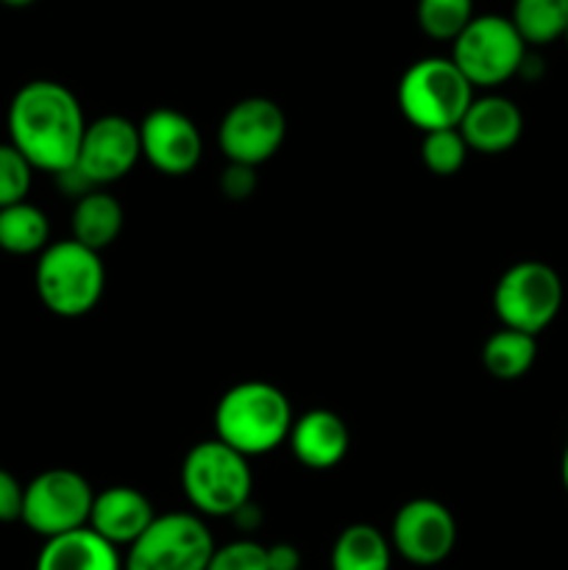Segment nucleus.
I'll return each mask as SVG.
<instances>
[{
	"label": "nucleus",
	"instance_id": "nucleus-1",
	"mask_svg": "<svg viewBox=\"0 0 568 570\" xmlns=\"http://www.w3.org/2000/svg\"><path fill=\"white\" fill-rule=\"evenodd\" d=\"M9 126V142L31 161L33 170L61 176L76 167L78 150H81L84 109L76 95L59 81L22 83L9 104L6 115Z\"/></svg>",
	"mask_w": 568,
	"mask_h": 570
},
{
	"label": "nucleus",
	"instance_id": "nucleus-2",
	"mask_svg": "<svg viewBox=\"0 0 568 570\" xmlns=\"http://www.w3.org/2000/svg\"><path fill=\"white\" fill-rule=\"evenodd\" d=\"M293 406L271 382H239L223 393L215 410L217 440L243 456L276 451L293 429Z\"/></svg>",
	"mask_w": 568,
	"mask_h": 570
},
{
	"label": "nucleus",
	"instance_id": "nucleus-3",
	"mask_svg": "<svg viewBox=\"0 0 568 570\" xmlns=\"http://www.w3.org/2000/svg\"><path fill=\"white\" fill-rule=\"evenodd\" d=\"M182 488L200 515L237 518L248 507L254 490L248 456L217 438L204 440L184 456Z\"/></svg>",
	"mask_w": 568,
	"mask_h": 570
},
{
	"label": "nucleus",
	"instance_id": "nucleus-4",
	"mask_svg": "<svg viewBox=\"0 0 568 570\" xmlns=\"http://www.w3.org/2000/svg\"><path fill=\"white\" fill-rule=\"evenodd\" d=\"M473 100V87L443 56L418 59L399 81V109L418 131L457 128Z\"/></svg>",
	"mask_w": 568,
	"mask_h": 570
},
{
	"label": "nucleus",
	"instance_id": "nucleus-5",
	"mask_svg": "<svg viewBox=\"0 0 568 570\" xmlns=\"http://www.w3.org/2000/svg\"><path fill=\"white\" fill-rule=\"evenodd\" d=\"M37 295L53 315L81 317L98 306L106 289V271L98 250L84 248L76 239L50 243L39 254Z\"/></svg>",
	"mask_w": 568,
	"mask_h": 570
},
{
	"label": "nucleus",
	"instance_id": "nucleus-6",
	"mask_svg": "<svg viewBox=\"0 0 568 570\" xmlns=\"http://www.w3.org/2000/svg\"><path fill=\"white\" fill-rule=\"evenodd\" d=\"M451 61L471 87H499L527 65V42L510 17L479 14L451 42Z\"/></svg>",
	"mask_w": 568,
	"mask_h": 570
},
{
	"label": "nucleus",
	"instance_id": "nucleus-7",
	"mask_svg": "<svg viewBox=\"0 0 568 570\" xmlns=\"http://www.w3.org/2000/svg\"><path fill=\"white\" fill-rule=\"evenodd\" d=\"M215 538L195 512L156 515L137 543L128 546L123 570H206Z\"/></svg>",
	"mask_w": 568,
	"mask_h": 570
},
{
	"label": "nucleus",
	"instance_id": "nucleus-8",
	"mask_svg": "<svg viewBox=\"0 0 568 570\" xmlns=\"http://www.w3.org/2000/svg\"><path fill=\"white\" fill-rule=\"evenodd\" d=\"M493 309L501 326L538 337L562 309V282L546 262H516L493 289Z\"/></svg>",
	"mask_w": 568,
	"mask_h": 570
},
{
	"label": "nucleus",
	"instance_id": "nucleus-9",
	"mask_svg": "<svg viewBox=\"0 0 568 570\" xmlns=\"http://www.w3.org/2000/svg\"><path fill=\"white\" fill-rule=\"evenodd\" d=\"M92 501L95 490L81 473L70 468H50L26 484L20 521L39 538H59L89 527Z\"/></svg>",
	"mask_w": 568,
	"mask_h": 570
},
{
	"label": "nucleus",
	"instance_id": "nucleus-10",
	"mask_svg": "<svg viewBox=\"0 0 568 570\" xmlns=\"http://www.w3.org/2000/svg\"><path fill=\"white\" fill-rule=\"evenodd\" d=\"M287 137V117L271 98H245L223 115L217 142L228 165L256 167L278 154Z\"/></svg>",
	"mask_w": 568,
	"mask_h": 570
},
{
	"label": "nucleus",
	"instance_id": "nucleus-11",
	"mask_svg": "<svg viewBox=\"0 0 568 570\" xmlns=\"http://www.w3.org/2000/svg\"><path fill=\"white\" fill-rule=\"evenodd\" d=\"M139 159H143L139 126H134L123 115H106L87 122L72 170L84 178L89 189H100L128 176Z\"/></svg>",
	"mask_w": 568,
	"mask_h": 570
},
{
	"label": "nucleus",
	"instance_id": "nucleus-12",
	"mask_svg": "<svg viewBox=\"0 0 568 570\" xmlns=\"http://www.w3.org/2000/svg\"><path fill=\"white\" fill-rule=\"evenodd\" d=\"M390 546L401 560L432 568L449 560L457 546V521L449 507L434 499H412L395 512Z\"/></svg>",
	"mask_w": 568,
	"mask_h": 570
},
{
	"label": "nucleus",
	"instance_id": "nucleus-13",
	"mask_svg": "<svg viewBox=\"0 0 568 570\" xmlns=\"http://www.w3.org/2000/svg\"><path fill=\"white\" fill-rule=\"evenodd\" d=\"M143 159H148L165 176H187L204 154L198 126L178 109H154L139 122Z\"/></svg>",
	"mask_w": 568,
	"mask_h": 570
},
{
	"label": "nucleus",
	"instance_id": "nucleus-14",
	"mask_svg": "<svg viewBox=\"0 0 568 570\" xmlns=\"http://www.w3.org/2000/svg\"><path fill=\"white\" fill-rule=\"evenodd\" d=\"M154 501L137 488L115 484V488L95 493L92 512H89V529L111 546H131L143 538L145 529L154 523Z\"/></svg>",
	"mask_w": 568,
	"mask_h": 570
},
{
	"label": "nucleus",
	"instance_id": "nucleus-15",
	"mask_svg": "<svg viewBox=\"0 0 568 570\" xmlns=\"http://www.w3.org/2000/svg\"><path fill=\"white\" fill-rule=\"evenodd\" d=\"M293 456L310 471H329L340 465L351 449V432L332 410H310L295 417L290 429Z\"/></svg>",
	"mask_w": 568,
	"mask_h": 570
},
{
	"label": "nucleus",
	"instance_id": "nucleus-16",
	"mask_svg": "<svg viewBox=\"0 0 568 570\" xmlns=\"http://www.w3.org/2000/svg\"><path fill=\"white\" fill-rule=\"evenodd\" d=\"M457 128H460L468 150L505 154V150H510L521 139L523 115L510 98L484 95V98L471 100L466 117H462V122Z\"/></svg>",
	"mask_w": 568,
	"mask_h": 570
},
{
	"label": "nucleus",
	"instance_id": "nucleus-17",
	"mask_svg": "<svg viewBox=\"0 0 568 570\" xmlns=\"http://www.w3.org/2000/svg\"><path fill=\"white\" fill-rule=\"evenodd\" d=\"M33 570H123L117 546L89 527L45 540Z\"/></svg>",
	"mask_w": 568,
	"mask_h": 570
},
{
	"label": "nucleus",
	"instance_id": "nucleus-18",
	"mask_svg": "<svg viewBox=\"0 0 568 570\" xmlns=\"http://www.w3.org/2000/svg\"><path fill=\"white\" fill-rule=\"evenodd\" d=\"M72 239L89 250H104L120 237L123 206L106 189H89L76 200L72 209Z\"/></svg>",
	"mask_w": 568,
	"mask_h": 570
},
{
	"label": "nucleus",
	"instance_id": "nucleus-19",
	"mask_svg": "<svg viewBox=\"0 0 568 570\" xmlns=\"http://www.w3.org/2000/svg\"><path fill=\"white\" fill-rule=\"evenodd\" d=\"M332 570H390L393 546L371 523H351L332 546Z\"/></svg>",
	"mask_w": 568,
	"mask_h": 570
},
{
	"label": "nucleus",
	"instance_id": "nucleus-20",
	"mask_svg": "<svg viewBox=\"0 0 568 570\" xmlns=\"http://www.w3.org/2000/svg\"><path fill=\"white\" fill-rule=\"evenodd\" d=\"M50 245V223L39 206L22 204L0 209V248L14 256L42 254Z\"/></svg>",
	"mask_w": 568,
	"mask_h": 570
},
{
	"label": "nucleus",
	"instance_id": "nucleus-21",
	"mask_svg": "<svg viewBox=\"0 0 568 570\" xmlns=\"http://www.w3.org/2000/svg\"><path fill=\"white\" fill-rule=\"evenodd\" d=\"M538 356V343L532 334L516 332V328H501L490 334L482 345V365L499 382H516L529 367L535 365Z\"/></svg>",
	"mask_w": 568,
	"mask_h": 570
},
{
	"label": "nucleus",
	"instance_id": "nucleus-22",
	"mask_svg": "<svg viewBox=\"0 0 568 570\" xmlns=\"http://www.w3.org/2000/svg\"><path fill=\"white\" fill-rule=\"evenodd\" d=\"M510 22L527 45H551L568 33V0H516Z\"/></svg>",
	"mask_w": 568,
	"mask_h": 570
},
{
	"label": "nucleus",
	"instance_id": "nucleus-23",
	"mask_svg": "<svg viewBox=\"0 0 568 570\" xmlns=\"http://www.w3.org/2000/svg\"><path fill=\"white\" fill-rule=\"evenodd\" d=\"M415 17L429 39L454 42L477 14H473V0H418Z\"/></svg>",
	"mask_w": 568,
	"mask_h": 570
},
{
	"label": "nucleus",
	"instance_id": "nucleus-24",
	"mask_svg": "<svg viewBox=\"0 0 568 570\" xmlns=\"http://www.w3.org/2000/svg\"><path fill=\"white\" fill-rule=\"evenodd\" d=\"M421 159L427 170L434 173V176H454L457 170H462L468 159V145L462 139L460 128L423 134Z\"/></svg>",
	"mask_w": 568,
	"mask_h": 570
},
{
	"label": "nucleus",
	"instance_id": "nucleus-25",
	"mask_svg": "<svg viewBox=\"0 0 568 570\" xmlns=\"http://www.w3.org/2000/svg\"><path fill=\"white\" fill-rule=\"evenodd\" d=\"M33 167L11 142H0V209L22 204L31 193Z\"/></svg>",
	"mask_w": 568,
	"mask_h": 570
},
{
	"label": "nucleus",
	"instance_id": "nucleus-26",
	"mask_svg": "<svg viewBox=\"0 0 568 570\" xmlns=\"http://www.w3.org/2000/svg\"><path fill=\"white\" fill-rule=\"evenodd\" d=\"M206 570H271L267 546L256 540H234V543L217 546Z\"/></svg>",
	"mask_w": 568,
	"mask_h": 570
},
{
	"label": "nucleus",
	"instance_id": "nucleus-27",
	"mask_svg": "<svg viewBox=\"0 0 568 570\" xmlns=\"http://www.w3.org/2000/svg\"><path fill=\"white\" fill-rule=\"evenodd\" d=\"M22 499H26V484H20L14 473L0 468V523L20 521Z\"/></svg>",
	"mask_w": 568,
	"mask_h": 570
},
{
	"label": "nucleus",
	"instance_id": "nucleus-28",
	"mask_svg": "<svg viewBox=\"0 0 568 570\" xmlns=\"http://www.w3.org/2000/svg\"><path fill=\"white\" fill-rule=\"evenodd\" d=\"M223 193L234 200H243L254 193L256 187V176H254V167H243V165H228V170L223 173V181H221Z\"/></svg>",
	"mask_w": 568,
	"mask_h": 570
},
{
	"label": "nucleus",
	"instance_id": "nucleus-29",
	"mask_svg": "<svg viewBox=\"0 0 568 570\" xmlns=\"http://www.w3.org/2000/svg\"><path fill=\"white\" fill-rule=\"evenodd\" d=\"M267 568L271 570H301V551L290 543H276L267 549Z\"/></svg>",
	"mask_w": 568,
	"mask_h": 570
},
{
	"label": "nucleus",
	"instance_id": "nucleus-30",
	"mask_svg": "<svg viewBox=\"0 0 568 570\" xmlns=\"http://www.w3.org/2000/svg\"><path fill=\"white\" fill-rule=\"evenodd\" d=\"M560 473H562V488H566V493H568V445H566V454H562Z\"/></svg>",
	"mask_w": 568,
	"mask_h": 570
},
{
	"label": "nucleus",
	"instance_id": "nucleus-31",
	"mask_svg": "<svg viewBox=\"0 0 568 570\" xmlns=\"http://www.w3.org/2000/svg\"><path fill=\"white\" fill-rule=\"evenodd\" d=\"M3 6H9V9H26V6H31L33 0H0Z\"/></svg>",
	"mask_w": 568,
	"mask_h": 570
},
{
	"label": "nucleus",
	"instance_id": "nucleus-32",
	"mask_svg": "<svg viewBox=\"0 0 568 570\" xmlns=\"http://www.w3.org/2000/svg\"><path fill=\"white\" fill-rule=\"evenodd\" d=\"M566 42H568V33H566Z\"/></svg>",
	"mask_w": 568,
	"mask_h": 570
}]
</instances>
